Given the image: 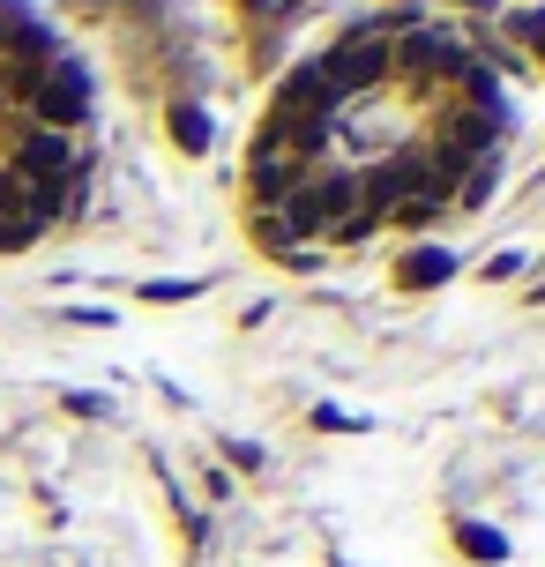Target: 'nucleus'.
I'll return each mask as SVG.
<instances>
[{
  "instance_id": "nucleus-1",
  "label": "nucleus",
  "mask_w": 545,
  "mask_h": 567,
  "mask_svg": "<svg viewBox=\"0 0 545 567\" xmlns=\"http://www.w3.org/2000/svg\"><path fill=\"white\" fill-rule=\"evenodd\" d=\"M321 75H329V90H337V105L345 97H359V90H373V83H389V38H373V30H359L351 23L329 53L315 60Z\"/></svg>"
},
{
  "instance_id": "nucleus-2",
  "label": "nucleus",
  "mask_w": 545,
  "mask_h": 567,
  "mask_svg": "<svg viewBox=\"0 0 545 567\" xmlns=\"http://www.w3.org/2000/svg\"><path fill=\"white\" fill-rule=\"evenodd\" d=\"M83 113H90V68L53 60L45 83H38V97H30L23 127H53V135H68V127H83Z\"/></svg>"
},
{
  "instance_id": "nucleus-3",
  "label": "nucleus",
  "mask_w": 545,
  "mask_h": 567,
  "mask_svg": "<svg viewBox=\"0 0 545 567\" xmlns=\"http://www.w3.org/2000/svg\"><path fill=\"white\" fill-rule=\"evenodd\" d=\"M307 157L291 150V142H277V135H255V150H247V195H255V209H277V202L307 179Z\"/></svg>"
},
{
  "instance_id": "nucleus-4",
  "label": "nucleus",
  "mask_w": 545,
  "mask_h": 567,
  "mask_svg": "<svg viewBox=\"0 0 545 567\" xmlns=\"http://www.w3.org/2000/svg\"><path fill=\"white\" fill-rule=\"evenodd\" d=\"M8 172H23V179H75V142L53 135V127H23L16 120V157H8Z\"/></svg>"
},
{
  "instance_id": "nucleus-5",
  "label": "nucleus",
  "mask_w": 545,
  "mask_h": 567,
  "mask_svg": "<svg viewBox=\"0 0 545 567\" xmlns=\"http://www.w3.org/2000/svg\"><path fill=\"white\" fill-rule=\"evenodd\" d=\"M449 277H456V255H449V247H411V255L397 261L403 291H433V284H449Z\"/></svg>"
},
{
  "instance_id": "nucleus-6",
  "label": "nucleus",
  "mask_w": 545,
  "mask_h": 567,
  "mask_svg": "<svg viewBox=\"0 0 545 567\" xmlns=\"http://www.w3.org/2000/svg\"><path fill=\"white\" fill-rule=\"evenodd\" d=\"M456 545H463V553H471L479 567H501V560H508V538H501L493 523H471V515L456 523Z\"/></svg>"
},
{
  "instance_id": "nucleus-7",
  "label": "nucleus",
  "mask_w": 545,
  "mask_h": 567,
  "mask_svg": "<svg viewBox=\"0 0 545 567\" xmlns=\"http://www.w3.org/2000/svg\"><path fill=\"white\" fill-rule=\"evenodd\" d=\"M173 142L187 150V157H202V150L217 142V127H209V113H202V105H173Z\"/></svg>"
},
{
  "instance_id": "nucleus-8",
  "label": "nucleus",
  "mask_w": 545,
  "mask_h": 567,
  "mask_svg": "<svg viewBox=\"0 0 545 567\" xmlns=\"http://www.w3.org/2000/svg\"><path fill=\"white\" fill-rule=\"evenodd\" d=\"M493 187H501V157H471L463 165V209H479V202H493Z\"/></svg>"
},
{
  "instance_id": "nucleus-9",
  "label": "nucleus",
  "mask_w": 545,
  "mask_h": 567,
  "mask_svg": "<svg viewBox=\"0 0 545 567\" xmlns=\"http://www.w3.org/2000/svg\"><path fill=\"white\" fill-rule=\"evenodd\" d=\"M501 23H508V30H516V38H523V45H531V53L545 60V8H508Z\"/></svg>"
},
{
  "instance_id": "nucleus-10",
  "label": "nucleus",
  "mask_w": 545,
  "mask_h": 567,
  "mask_svg": "<svg viewBox=\"0 0 545 567\" xmlns=\"http://www.w3.org/2000/svg\"><path fill=\"white\" fill-rule=\"evenodd\" d=\"M143 299L150 307H165V299H202V277H157V284H143Z\"/></svg>"
},
{
  "instance_id": "nucleus-11",
  "label": "nucleus",
  "mask_w": 545,
  "mask_h": 567,
  "mask_svg": "<svg viewBox=\"0 0 545 567\" xmlns=\"http://www.w3.org/2000/svg\"><path fill=\"white\" fill-rule=\"evenodd\" d=\"M373 231H381V217H373L367 202H359V209H351L345 225H329V239H337V247H351V239H373Z\"/></svg>"
},
{
  "instance_id": "nucleus-12",
  "label": "nucleus",
  "mask_w": 545,
  "mask_h": 567,
  "mask_svg": "<svg viewBox=\"0 0 545 567\" xmlns=\"http://www.w3.org/2000/svg\"><path fill=\"white\" fill-rule=\"evenodd\" d=\"M315 425H321V433H359V419H345L337 403H315Z\"/></svg>"
},
{
  "instance_id": "nucleus-13",
  "label": "nucleus",
  "mask_w": 545,
  "mask_h": 567,
  "mask_svg": "<svg viewBox=\"0 0 545 567\" xmlns=\"http://www.w3.org/2000/svg\"><path fill=\"white\" fill-rule=\"evenodd\" d=\"M486 277H493V284H508V277H523V255H516V247H508V255H493V261H486Z\"/></svg>"
}]
</instances>
